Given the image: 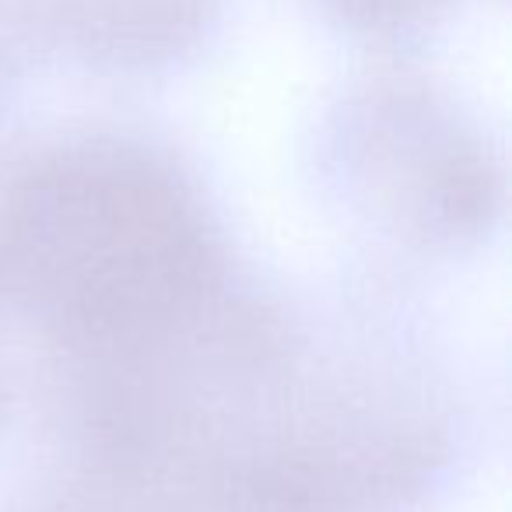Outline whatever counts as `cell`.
Returning <instances> with one entry per match:
<instances>
[{
    "label": "cell",
    "instance_id": "6da1fadb",
    "mask_svg": "<svg viewBox=\"0 0 512 512\" xmlns=\"http://www.w3.org/2000/svg\"><path fill=\"white\" fill-rule=\"evenodd\" d=\"M4 264L22 295L95 341L151 337L214 278V239L190 186L144 148L81 141L15 186Z\"/></svg>",
    "mask_w": 512,
    "mask_h": 512
},
{
    "label": "cell",
    "instance_id": "7a4b0ae2",
    "mask_svg": "<svg viewBox=\"0 0 512 512\" xmlns=\"http://www.w3.org/2000/svg\"><path fill=\"white\" fill-rule=\"evenodd\" d=\"M221 0H18L25 22L85 64L155 67L200 43Z\"/></svg>",
    "mask_w": 512,
    "mask_h": 512
}]
</instances>
